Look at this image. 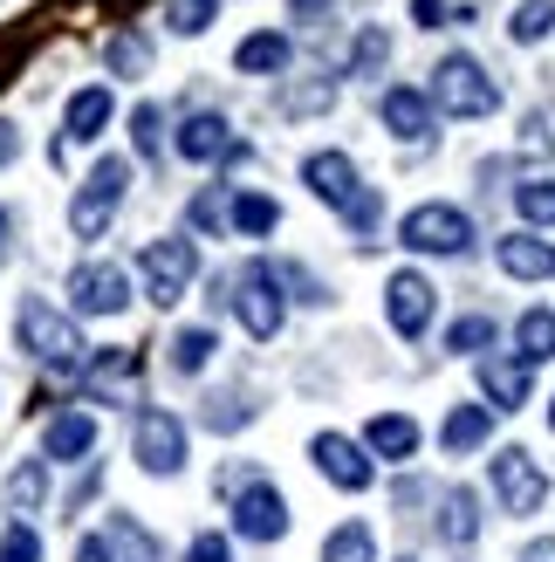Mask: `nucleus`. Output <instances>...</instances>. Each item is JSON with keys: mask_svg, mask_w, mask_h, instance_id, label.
I'll return each instance as SVG.
<instances>
[{"mask_svg": "<svg viewBox=\"0 0 555 562\" xmlns=\"http://www.w3.org/2000/svg\"><path fill=\"white\" fill-rule=\"evenodd\" d=\"M234 63H240L247 76H282V69H288V35H247V42L234 48Z\"/></svg>", "mask_w": 555, "mask_h": 562, "instance_id": "393cba45", "label": "nucleus"}, {"mask_svg": "<svg viewBox=\"0 0 555 562\" xmlns=\"http://www.w3.org/2000/svg\"><path fill=\"white\" fill-rule=\"evenodd\" d=\"M131 453L145 473H158V481H172V473L185 467V418L179 412H137V432H131Z\"/></svg>", "mask_w": 555, "mask_h": 562, "instance_id": "423d86ee", "label": "nucleus"}, {"mask_svg": "<svg viewBox=\"0 0 555 562\" xmlns=\"http://www.w3.org/2000/svg\"><path fill=\"white\" fill-rule=\"evenodd\" d=\"M97 446V418L90 412H55L42 432V460H90Z\"/></svg>", "mask_w": 555, "mask_h": 562, "instance_id": "dca6fc26", "label": "nucleus"}, {"mask_svg": "<svg viewBox=\"0 0 555 562\" xmlns=\"http://www.w3.org/2000/svg\"><path fill=\"white\" fill-rule=\"evenodd\" d=\"M179 158L192 165H227V158H247V145L234 137V124L219 117V110H192L179 124Z\"/></svg>", "mask_w": 555, "mask_h": 562, "instance_id": "f8f14e48", "label": "nucleus"}, {"mask_svg": "<svg viewBox=\"0 0 555 562\" xmlns=\"http://www.w3.org/2000/svg\"><path fill=\"white\" fill-rule=\"evenodd\" d=\"M288 8H295V14H316V8H329V0H288Z\"/></svg>", "mask_w": 555, "mask_h": 562, "instance_id": "de8ad7c7", "label": "nucleus"}, {"mask_svg": "<svg viewBox=\"0 0 555 562\" xmlns=\"http://www.w3.org/2000/svg\"><path fill=\"white\" fill-rule=\"evenodd\" d=\"M494 487H501L508 515H535L548 501V473L535 467L529 446H508V453H494Z\"/></svg>", "mask_w": 555, "mask_h": 562, "instance_id": "1a4fd4ad", "label": "nucleus"}, {"mask_svg": "<svg viewBox=\"0 0 555 562\" xmlns=\"http://www.w3.org/2000/svg\"><path fill=\"white\" fill-rule=\"evenodd\" d=\"M432 110H446V117H494L501 90H494V76L474 55H446V63L432 69Z\"/></svg>", "mask_w": 555, "mask_h": 562, "instance_id": "f03ea898", "label": "nucleus"}, {"mask_svg": "<svg viewBox=\"0 0 555 562\" xmlns=\"http://www.w3.org/2000/svg\"><path fill=\"white\" fill-rule=\"evenodd\" d=\"M384 55H392V35H384V27H364V35L350 42V76H377Z\"/></svg>", "mask_w": 555, "mask_h": 562, "instance_id": "2f4dec72", "label": "nucleus"}, {"mask_svg": "<svg viewBox=\"0 0 555 562\" xmlns=\"http://www.w3.org/2000/svg\"><path fill=\"white\" fill-rule=\"evenodd\" d=\"M548 426H555V405H548Z\"/></svg>", "mask_w": 555, "mask_h": 562, "instance_id": "3c124183", "label": "nucleus"}, {"mask_svg": "<svg viewBox=\"0 0 555 562\" xmlns=\"http://www.w3.org/2000/svg\"><path fill=\"white\" fill-rule=\"evenodd\" d=\"M219 14V0H165V21L179 27V35H206Z\"/></svg>", "mask_w": 555, "mask_h": 562, "instance_id": "473e14b6", "label": "nucleus"}, {"mask_svg": "<svg viewBox=\"0 0 555 562\" xmlns=\"http://www.w3.org/2000/svg\"><path fill=\"white\" fill-rule=\"evenodd\" d=\"M302 186H309L322 206H337V213H350L356 192H364V179H356V165L343 151H309L302 158Z\"/></svg>", "mask_w": 555, "mask_h": 562, "instance_id": "4468645a", "label": "nucleus"}, {"mask_svg": "<svg viewBox=\"0 0 555 562\" xmlns=\"http://www.w3.org/2000/svg\"><path fill=\"white\" fill-rule=\"evenodd\" d=\"M76 562H137V555H124V549L110 542V536H90V542L76 549Z\"/></svg>", "mask_w": 555, "mask_h": 562, "instance_id": "a19ab883", "label": "nucleus"}, {"mask_svg": "<svg viewBox=\"0 0 555 562\" xmlns=\"http://www.w3.org/2000/svg\"><path fill=\"white\" fill-rule=\"evenodd\" d=\"M110 69H117V76H145L151 69V42L145 35H117V42H110Z\"/></svg>", "mask_w": 555, "mask_h": 562, "instance_id": "f704fd0d", "label": "nucleus"}, {"mask_svg": "<svg viewBox=\"0 0 555 562\" xmlns=\"http://www.w3.org/2000/svg\"><path fill=\"white\" fill-rule=\"evenodd\" d=\"M0 562H42V536L27 521H8V536H0Z\"/></svg>", "mask_w": 555, "mask_h": 562, "instance_id": "4c0bfd02", "label": "nucleus"}, {"mask_svg": "<svg viewBox=\"0 0 555 562\" xmlns=\"http://www.w3.org/2000/svg\"><path fill=\"white\" fill-rule=\"evenodd\" d=\"M487 432H494V418H487V405H453V418H446V453H480L487 446Z\"/></svg>", "mask_w": 555, "mask_h": 562, "instance_id": "b1692460", "label": "nucleus"}, {"mask_svg": "<svg viewBox=\"0 0 555 562\" xmlns=\"http://www.w3.org/2000/svg\"><path fill=\"white\" fill-rule=\"evenodd\" d=\"M124 186H131V165H124V158H97V165H90L82 192L69 200V227H76V240H97V234L110 227V213H117Z\"/></svg>", "mask_w": 555, "mask_h": 562, "instance_id": "20e7f679", "label": "nucleus"}, {"mask_svg": "<svg viewBox=\"0 0 555 562\" xmlns=\"http://www.w3.org/2000/svg\"><path fill=\"white\" fill-rule=\"evenodd\" d=\"M514 344H521V363H529V371L548 363L555 357V316H548V308H529V316L514 323Z\"/></svg>", "mask_w": 555, "mask_h": 562, "instance_id": "a878e982", "label": "nucleus"}, {"mask_svg": "<svg viewBox=\"0 0 555 562\" xmlns=\"http://www.w3.org/2000/svg\"><path fill=\"white\" fill-rule=\"evenodd\" d=\"M411 21H419V27H446V0H411Z\"/></svg>", "mask_w": 555, "mask_h": 562, "instance_id": "c03bdc74", "label": "nucleus"}, {"mask_svg": "<svg viewBox=\"0 0 555 562\" xmlns=\"http://www.w3.org/2000/svg\"><path fill=\"white\" fill-rule=\"evenodd\" d=\"M398 234H405L411 255H466V240H474V220H466L460 206H411Z\"/></svg>", "mask_w": 555, "mask_h": 562, "instance_id": "0eeeda50", "label": "nucleus"}, {"mask_svg": "<svg viewBox=\"0 0 555 562\" xmlns=\"http://www.w3.org/2000/svg\"><path fill=\"white\" fill-rule=\"evenodd\" d=\"M14 151H21V131H14V124H0V165H14Z\"/></svg>", "mask_w": 555, "mask_h": 562, "instance_id": "a18cd8bd", "label": "nucleus"}, {"mask_svg": "<svg viewBox=\"0 0 555 562\" xmlns=\"http://www.w3.org/2000/svg\"><path fill=\"white\" fill-rule=\"evenodd\" d=\"M69 302H76V316H117V308L131 302V281L110 261H82L69 274Z\"/></svg>", "mask_w": 555, "mask_h": 562, "instance_id": "ddd939ff", "label": "nucleus"}, {"mask_svg": "<svg viewBox=\"0 0 555 562\" xmlns=\"http://www.w3.org/2000/svg\"><path fill=\"white\" fill-rule=\"evenodd\" d=\"M521 562H555V536L548 542H529V555H521Z\"/></svg>", "mask_w": 555, "mask_h": 562, "instance_id": "49530a36", "label": "nucleus"}, {"mask_svg": "<svg viewBox=\"0 0 555 562\" xmlns=\"http://www.w3.org/2000/svg\"><path fill=\"white\" fill-rule=\"evenodd\" d=\"M137 268H145V295L158 308H172L192 289V274H200V247H192V240H145Z\"/></svg>", "mask_w": 555, "mask_h": 562, "instance_id": "39448f33", "label": "nucleus"}, {"mask_svg": "<svg viewBox=\"0 0 555 562\" xmlns=\"http://www.w3.org/2000/svg\"><path fill=\"white\" fill-rule=\"evenodd\" d=\"M14 336H21V350L35 357V363H48V371H76V363H82V336H76V323H69L55 302H42V295L21 302Z\"/></svg>", "mask_w": 555, "mask_h": 562, "instance_id": "f257e3e1", "label": "nucleus"}, {"mask_svg": "<svg viewBox=\"0 0 555 562\" xmlns=\"http://www.w3.org/2000/svg\"><path fill=\"white\" fill-rule=\"evenodd\" d=\"M103 124H110V90H76L69 97V117H63V151L103 137Z\"/></svg>", "mask_w": 555, "mask_h": 562, "instance_id": "aec40b11", "label": "nucleus"}, {"mask_svg": "<svg viewBox=\"0 0 555 562\" xmlns=\"http://www.w3.org/2000/svg\"><path fill=\"white\" fill-rule=\"evenodd\" d=\"M398 562H419V555H398Z\"/></svg>", "mask_w": 555, "mask_h": 562, "instance_id": "8fccbe9b", "label": "nucleus"}, {"mask_svg": "<svg viewBox=\"0 0 555 562\" xmlns=\"http://www.w3.org/2000/svg\"><path fill=\"white\" fill-rule=\"evenodd\" d=\"M548 27H555V0H521L514 21H508V35L529 48V42H542V35H548Z\"/></svg>", "mask_w": 555, "mask_h": 562, "instance_id": "c756f323", "label": "nucleus"}, {"mask_svg": "<svg viewBox=\"0 0 555 562\" xmlns=\"http://www.w3.org/2000/svg\"><path fill=\"white\" fill-rule=\"evenodd\" d=\"M227 220L240 234H274L282 227V206L268 200V192H234V206H227Z\"/></svg>", "mask_w": 555, "mask_h": 562, "instance_id": "cd10ccee", "label": "nucleus"}, {"mask_svg": "<svg viewBox=\"0 0 555 562\" xmlns=\"http://www.w3.org/2000/svg\"><path fill=\"white\" fill-rule=\"evenodd\" d=\"M384 316H392L398 336H411V344H419V336L432 329V316H439V289H432L419 268H398L392 281H384Z\"/></svg>", "mask_w": 555, "mask_h": 562, "instance_id": "6e6552de", "label": "nucleus"}, {"mask_svg": "<svg viewBox=\"0 0 555 562\" xmlns=\"http://www.w3.org/2000/svg\"><path fill=\"white\" fill-rule=\"evenodd\" d=\"M8 240H14V220H8V213H0V247H8Z\"/></svg>", "mask_w": 555, "mask_h": 562, "instance_id": "09e8293b", "label": "nucleus"}, {"mask_svg": "<svg viewBox=\"0 0 555 562\" xmlns=\"http://www.w3.org/2000/svg\"><path fill=\"white\" fill-rule=\"evenodd\" d=\"M185 562H234V542H227V536H213V528H206V536H192Z\"/></svg>", "mask_w": 555, "mask_h": 562, "instance_id": "ea45409f", "label": "nucleus"}, {"mask_svg": "<svg viewBox=\"0 0 555 562\" xmlns=\"http://www.w3.org/2000/svg\"><path fill=\"white\" fill-rule=\"evenodd\" d=\"M521 151H535V158L555 151V103H542L535 117H521Z\"/></svg>", "mask_w": 555, "mask_h": 562, "instance_id": "c9c22d12", "label": "nucleus"}, {"mask_svg": "<svg viewBox=\"0 0 555 562\" xmlns=\"http://www.w3.org/2000/svg\"><path fill=\"white\" fill-rule=\"evenodd\" d=\"M446 350H460V357H487V350H494V323H487V316H460V323L446 329Z\"/></svg>", "mask_w": 555, "mask_h": 562, "instance_id": "7c9ffc66", "label": "nucleus"}, {"mask_svg": "<svg viewBox=\"0 0 555 562\" xmlns=\"http://www.w3.org/2000/svg\"><path fill=\"white\" fill-rule=\"evenodd\" d=\"M234 536H240V542H282V536H288V501L274 494L268 481L240 487V494H234Z\"/></svg>", "mask_w": 555, "mask_h": 562, "instance_id": "9b49d317", "label": "nucleus"}, {"mask_svg": "<svg viewBox=\"0 0 555 562\" xmlns=\"http://www.w3.org/2000/svg\"><path fill=\"white\" fill-rule=\"evenodd\" d=\"M322 562H377V536H371L364 521H343L337 536L322 542Z\"/></svg>", "mask_w": 555, "mask_h": 562, "instance_id": "c85d7f7f", "label": "nucleus"}, {"mask_svg": "<svg viewBox=\"0 0 555 562\" xmlns=\"http://www.w3.org/2000/svg\"><path fill=\"white\" fill-rule=\"evenodd\" d=\"M514 206H521V220H529V227H548V220H555V179L521 186V192H514Z\"/></svg>", "mask_w": 555, "mask_h": 562, "instance_id": "72a5a7b5", "label": "nucleus"}, {"mask_svg": "<svg viewBox=\"0 0 555 562\" xmlns=\"http://www.w3.org/2000/svg\"><path fill=\"white\" fill-rule=\"evenodd\" d=\"M192 227H200V234L219 227V192H200V200H192Z\"/></svg>", "mask_w": 555, "mask_h": 562, "instance_id": "37998d69", "label": "nucleus"}, {"mask_svg": "<svg viewBox=\"0 0 555 562\" xmlns=\"http://www.w3.org/2000/svg\"><path fill=\"white\" fill-rule=\"evenodd\" d=\"M247 418H254V412H247V405L234 398V391H227V398H213V405H206V426H213V432H234V426H247Z\"/></svg>", "mask_w": 555, "mask_h": 562, "instance_id": "58836bf2", "label": "nucleus"}, {"mask_svg": "<svg viewBox=\"0 0 555 562\" xmlns=\"http://www.w3.org/2000/svg\"><path fill=\"white\" fill-rule=\"evenodd\" d=\"M42 501H48V460H21L8 473V508H14V521H27Z\"/></svg>", "mask_w": 555, "mask_h": 562, "instance_id": "5701e85b", "label": "nucleus"}, {"mask_svg": "<svg viewBox=\"0 0 555 562\" xmlns=\"http://www.w3.org/2000/svg\"><path fill=\"white\" fill-rule=\"evenodd\" d=\"M439 536H446V549H474V536H480V501H474V487H453L446 501H439Z\"/></svg>", "mask_w": 555, "mask_h": 562, "instance_id": "412c9836", "label": "nucleus"}, {"mask_svg": "<svg viewBox=\"0 0 555 562\" xmlns=\"http://www.w3.org/2000/svg\"><path fill=\"white\" fill-rule=\"evenodd\" d=\"M219 302H234V316L247 323V336H261V344L282 329V281H274L268 261H247L240 274H227V295Z\"/></svg>", "mask_w": 555, "mask_h": 562, "instance_id": "7ed1b4c3", "label": "nucleus"}, {"mask_svg": "<svg viewBox=\"0 0 555 562\" xmlns=\"http://www.w3.org/2000/svg\"><path fill=\"white\" fill-rule=\"evenodd\" d=\"M131 145L145 151V158H158V145H165V117H158L151 103H137V110H131Z\"/></svg>", "mask_w": 555, "mask_h": 562, "instance_id": "e433bc0d", "label": "nucleus"}, {"mask_svg": "<svg viewBox=\"0 0 555 562\" xmlns=\"http://www.w3.org/2000/svg\"><path fill=\"white\" fill-rule=\"evenodd\" d=\"M282 103L295 110V117H302V110H329V82H309V90H288Z\"/></svg>", "mask_w": 555, "mask_h": 562, "instance_id": "79ce46f5", "label": "nucleus"}, {"mask_svg": "<svg viewBox=\"0 0 555 562\" xmlns=\"http://www.w3.org/2000/svg\"><path fill=\"white\" fill-rule=\"evenodd\" d=\"M501 268L514 281H555V247L535 240V234H508L501 240Z\"/></svg>", "mask_w": 555, "mask_h": 562, "instance_id": "6ab92c4d", "label": "nucleus"}, {"mask_svg": "<svg viewBox=\"0 0 555 562\" xmlns=\"http://www.w3.org/2000/svg\"><path fill=\"white\" fill-rule=\"evenodd\" d=\"M137 378V350H124V344H110V350H90V398H117V391Z\"/></svg>", "mask_w": 555, "mask_h": 562, "instance_id": "4be33fe9", "label": "nucleus"}, {"mask_svg": "<svg viewBox=\"0 0 555 562\" xmlns=\"http://www.w3.org/2000/svg\"><path fill=\"white\" fill-rule=\"evenodd\" d=\"M309 460L322 467V481L343 487V494H364V487L377 481V467L364 460V446L343 439V432H316V439H309Z\"/></svg>", "mask_w": 555, "mask_h": 562, "instance_id": "9d476101", "label": "nucleus"}, {"mask_svg": "<svg viewBox=\"0 0 555 562\" xmlns=\"http://www.w3.org/2000/svg\"><path fill=\"white\" fill-rule=\"evenodd\" d=\"M213 350H219V336H213L206 323H192V329H179V336H172V371H179V378H192V371H206V363H213Z\"/></svg>", "mask_w": 555, "mask_h": 562, "instance_id": "bb28decb", "label": "nucleus"}, {"mask_svg": "<svg viewBox=\"0 0 555 562\" xmlns=\"http://www.w3.org/2000/svg\"><path fill=\"white\" fill-rule=\"evenodd\" d=\"M529 363H508V357H480V391H487V412H521L529 405Z\"/></svg>", "mask_w": 555, "mask_h": 562, "instance_id": "2eb2a0df", "label": "nucleus"}, {"mask_svg": "<svg viewBox=\"0 0 555 562\" xmlns=\"http://www.w3.org/2000/svg\"><path fill=\"white\" fill-rule=\"evenodd\" d=\"M384 124H392V137H405V145H426V137H432V97L392 90V97H384Z\"/></svg>", "mask_w": 555, "mask_h": 562, "instance_id": "a211bd4d", "label": "nucleus"}, {"mask_svg": "<svg viewBox=\"0 0 555 562\" xmlns=\"http://www.w3.org/2000/svg\"><path fill=\"white\" fill-rule=\"evenodd\" d=\"M364 453H377V460H419V418L377 412L364 426Z\"/></svg>", "mask_w": 555, "mask_h": 562, "instance_id": "f3484780", "label": "nucleus"}]
</instances>
